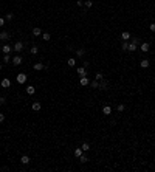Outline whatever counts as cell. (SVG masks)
Masks as SVG:
<instances>
[{
  "label": "cell",
  "mask_w": 155,
  "mask_h": 172,
  "mask_svg": "<svg viewBox=\"0 0 155 172\" xmlns=\"http://www.w3.org/2000/svg\"><path fill=\"white\" fill-rule=\"evenodd\" d=\"M0 84H2V87H3V88H8V87L11 85V81H9V79H8V78H3V79H2V82H0Z\"/></svg>",
  "instance_id": "3"
},
{
  "label": "cell",
  "mask_w": 155,
  "mask_h": 172,
  "mask_svg": "<svg viewBox=\"0 0 155 172\" xmlns=\"http://www.w3.org/2000/svg\"><path fill=\"white\" fill-rule=\"evenodd\" d=\"M140 50H141V51H143V53H147V51H149V50H151V45H149V44H147V42H144V44H141V47H140Z\"/></svg>",
  "instance_id": "2"
},
{
  "label": "cell",
  "mask_w": 155,
  "mask_h": 172,
  "mask_svg": "<svg viewBox=\"0 0 155 172\" xmlns=\"http://www.w3.org/2000/svg\"><path fill=\"white\" fill-rule=\"evenodd\" d=\"M26 93H28V95H34V93H36V88L31 87V85H28V87H26Z\"/></svg>",
  "instance_id": "19"
},
{
  "label": "cell",
  "mask_w": 155,
  "mask_h": 172,
  "mask_svg": "<svg viewBox=\"0 0 155 172\" xmlns=\"http://www.w3.org/2000/svg\"><path fill=\"white\" fill-rule=\"evenodd\" d=\"M99 88H101V90H107V88H109L107 81H104V79H102V81H99Z\"/></svg>",
  "instance_id": "12"
},
{
  "label": "cell",
  "mask_w": 155,
  "mask_h": 172,
  "mask_svg": "<svg viewBox=\"0 0 155 172\" xmlns=\"http://www.w3.org/2000/svg\"><path fill=\"white\" fill-rule=\"evenodd\" d=\"M44 68H47V65H44L42 62H37V64H34V70L41 71V70H44Z\"/></svg>",
  "instance_id": "8"
},
{
  "label": "cell",
  "mask_w": 155,
  "mask_h": 172,
  "mask_svg": "<svg viewBox=\"0 0 155 172\" xmlns=\"http://www.w3.org/2000/svg\"><path fill=\"white\" fill-rule=\"evenodd\" d=\"M12 17H14L12 12H8V14H6V20H12Z\"/></svg>",
  "instance_id": "31"
},
{
  "label": "cell",
  "mask_w": 155,
  "mask_h": 172,
  "mask_svg": "<svg viewBox=\"0 0 155 172\" xmlns=\"http://www.w3.org/2000/svg\"><path fill=\"white\" fill-rule=\"evenodd\" d=\"M30 157H28V155H22V158H20V163H22V164H30Z\"/></svg>",
  "instance_id": "7"
},
{
  "label": "cell",
  "mask_w": 155,
  "mask_h": 172,
  "mask_svg": "<svg viewBox=\"0 0 155 172\" xmlns=\"http://www.w3.org/2000/svg\"><path fill=\"white\" fill-rule=\"evenodd\" d=\"M41 34H42V30L39 28V26L33 28V36H41Z\"/></svg>",
  "instance_id": "14"
},
{
  "label": "cell",
  "mask_w": 155,
  "mask_h": 172,
  "mask_svg": "<svg viewBox=\"0 0 155 172\" xmlns=\"http://www.w3.org/2000/svg\"><path fill=\"white\" fill-rule=\"evenodd\" d=\"M149 30H151L152 33H155V23H151V25H149Z\"/></svg>",
  "instance_id": "34"
},
{
  "label": "cell",
  "mask_w": 155,
  "mask_h": 172,
  "mask_svg": "<svg viewBox=\"0 0 155 172\" xmlns=\"http://www.w3.org/2000/svg\"><path fill=\"white\" fill-rule=\"evenodd\" d=\"M79 84H81V85H90V81H89V78H87V76H81Z\"/></svg>",
  "instance_id": "5"
},
{
  "label": "cell",
  "mask_w": 155,
  "mask_h": 172,
  "mask_svg": "<svg viewBox=\"0 0 155 172\" xmlns=\"http://www.w3.org/2000/svg\"><path fill=\"white\" fill-rule=\"evenodd\" d=\"M14 50H16V51H22V50H23V44H22V42H16V44H14Z\"/></svg>",
  "instance_id": "9"
},
{
  "label": "cell",
  "mask_w": 155,
  "mask_h": 172,
  "mask_svg": "<svg viewBox=\"0 0 155 172\" xmlns=\"http://www.w3.org/2000/svg\"><path fill=\"white\" fill-rule=\"evenodd\" d=\"M5 25V19L3 17H0V26H3Z\"/></svg>",
  "instance_id": "37"
},
{
  "label": "cell",
  "mask_w": 155,
  "mask_h": 172,
  "mask_svg": "<svg viewBox=\"0 0 155 172\" xmlns=\"http://www.w3.org/2000/svg\"><path fill=\"white\" fill-rule=\"evenodd\" d=\"M6 39H9V34H8L6 31H3V33H0V40H6Z\"/></svg>",
  "instance_id": "16"
},
{
  "label": "cell",
  "mask_w": 155,
  "mask_h": 172,
  "mask_svg": "<svg viewBox=\"0 0 155 172\" xmlns=\"http://www.w3.org/2000/svg\"><path fill=\"white\" fill-rule=\"evenodd\" d=\"M87 160H89V158H87V155H84V153H82L81 157H79V163H81V164H84V163H87Z\"/></svg>",
  "instance_id": "22"
},
{
  "label": "cell",
  "mask_w": 155,
  "mask_h": 172,
  "mask_svg": "<svg viewBox=\"0 0 155 172\" xmlns=\"http://www.w3.org/2000/svg\"><path fill=\"white\" fill-rule=\"evenodd\" d=\"M95 79H96V81H102V73H96V75H95Z\"/></svg>",
  "instance_id": "29"
},
{
  "label": "cell",
  "mask_w": 155,
  "mask_h": 172,
  "mask_svg": "<svg viewBox=\"0 0 155 172\" xmlns=\"http://www.w3.org/2000/svg\"><path fill=\"white\" fill-rule=\"evenodd\" d=\"M102 113L106 116H109L112 113V107H110V105H104V107H102Z\"/></svg>",
  "instance_id": "6"
},
{
  "label": "cell",
  "mask_w": 155,
  "mask_h": 172,
  "mask_svg": "<svg viewBox=\"0 0 155 172\" xmlns=\"http://www.w3.org/2000/svg\"><path fill=\"white\" fill-rule=\"evenodd\" d=\"M90 87H92V88H99V81H92V82H90Z\"/></svg>",
  "instance_id": "20"
},
{
  "label": "cell",
  "mask_w": 155,
  "mask_h": 172,
  "mask_svg": "<svg viewBox=\"0 0 155 172\" xmlns=\"http://www.w3.org/2000/svg\"><path fill=\"white\" fill-rule=\"evenodd\" d=\"M9 60H11V57L8 56V54H5L3 56V62H9Z\"/></svg>",
  "instance_id": "33"
},
{
  "label": "cell",
  "mask_w": 155,
  "mask_h": 172,
  "mask_svg": "<svg viewBox=\"0 0 155 172\" xmlns=\"http://www.w3.org/2000/svg\"><path fill=\"white\" fill-rule=\"evenodd\" d=\"M121 39H122L124 42H127V40L130 39V33H129V31H124V33L121 34Z\"/></svg>",
  "instance_id": "13"
},
{
  "label": "cell",
  "mask_w": 155,
  "mask_h": 172,
  "mask_svg": "<svg viewBox=\"0 0 155 172\" xmlns=\"http://www.w3.org/2000/svg\"><path fill=\"white\" fill-rule=\"evenodd\" d=\"M124 108H126V105H124V104H119L118 107H116V110H118V112H124Z\"/></svg>",
  "instance_id": "30"
},
{
  "label": "cell",
  "mask_w": 155,
  "mask_h": 172,
  "mask_svg": "<svg viewBox=\"0 0 155 172\" xmlns=\"http://www.w3.org/2000/svg\"><path fill=\"white\" fill-rule=\"evenodd\" d=\"M76 54H78V57H82V56H84V54H85V50H76Z\"/></svg>",
  "instance_id": "26"
},
{
  "label": "cell",
  "mask_w": 155,
  "mask_h": 172,
  "mask_svg": "<svg viewBox=\"0 0 155 172\" xmlns=\"http://www.w3.org/2000/svg\"><path fill=\"white\" fill-rule=\"evenodd\" d=\"M82 152H84V150H82L81 147H78V149H74V157H76V158H79V157L82 155Z\"/></svg>",
  "instance_id": "17"
},
{
  "label": "cell",
  "mask_w": 155,
  "mask_h": 172,
  "mask_svg": "<svg viewBox=\"0 0 155 172\" xmlns=\"http://www.w3.org/2000/svg\"><path fill=\"white\" fill-rule=\"evenodd\" d=\"M78 75H79V76H87V70H85V67H78Z\"/></svg>",
  "instance_id": "11"
},
{
  "label": "cell",
  "mask_w": 155,
  "mask_h": 172,
  "mask_svg": "<svg viewBox=\"0 0 155 172\" xmlns=\"http://www.w3.org/2000/svg\"><path fill=\"white\" fill-rule=\"evenodd\" d=\"M2 67H3V65H2V64H0V70H2Z\"/></svg>",
  "instance_id": "38"
},
{
  "label": "cell",
  "mask_w": 155,
  "mask_h": 172,
  "mask_svg": "<svg viewBox=\"0 0 155 172\" xmlns=\"http://www.w3.org/2000/svg\"><path fill=\"white\" fill-rule=\"evenodd\" d=\"M122 50H124V51H127V48H129V44H127V42H124V44H122V47H121Z\"/></svg>",
  "instance_id": "32"
},
{
  "label": "cell",
  "mask_w": 155,
  "mask_h": 172,
  "mask_svg": "<svg viewBox=\"0 0 155 172\" xmlns=\"http://www.w3.org/2000/svg\"><path fill=\"white\" fill-rule=\"evenodd\" d=\"M81 149L84 150V152H87V150H90V144H89V143H82Z\"/></svg>",
  "instance_id": "23"
},
{
  "label": "cell",
  "mask_w": 155,
  "mask_h": 172,
  "mask_svg": "<svg viewBox=\"0 0 155 172\" xmlns=\"http://www.w3.org/2000/svg\"><path fill=\"white\" fill-rule=\"evenodd\" d=\"M140 67H141V68H147V67H149V60H147V59H143V60L140 62Z\"/></svg>",
  "instance_id": "15"
},
{
  "label": "cell",
  "mask_w": 155,
  "mask_h": 172,
  "mask_svg": "<svg viewBox=\"0 0 155 172\" xmlns=\"http://www.w3.org/2000/svg\"><path fill=\"white\" fill-rule=\"evenodd\" d=\"M137 50H138V44H135V42H130V44H129V48H127V51H137Z\"/></svg>",
  "instance_id": "4"
},
{
  "label": "cell",
  "mask_w": 155,
  "mask_h": 172,
  "mask_svg": "<svg viewBox=\"0 0 155 172\" xmlns=\"http://www.w3.org/2000/svg\"><path fill=\"white\" fill-rule=\"evenodd\" d=\"M42 39H44L45 42H48L51 39V36H50V33H42Z\"/></svg>",
  "instance_id": "24"
},
{
  "label": "cell",
  "mask_w": 155,
  "mask_h": 172,
  "mask_svg": "<svg viewBox=\"0 0 155 172\" xmlns=\"http://www.w3.org/2000/svg\"><path fill=\"white\" fill-rule=\"evenodd\" d=\"M2 51H3L5 54H8V53L11 51V47H9V45H3V47H2Z\"/></svg>",
  "instance_id": "21"
},
{
  "label": "cell",
  "mask_w": 155,
  "mask_h": 172,
  "mask_svg": "<svg viewBox=\"0 0 155 172\" xmlns=\"http://www.w3.org/2000/svg\"><path fill=\"white\" fill-rule=\"evenodd\" d=\"M5 102H6V99H5V98H2V96H0V104L3 105V104H5Z\"/></svg>",
  "instance_id": "36"
},
{
  "label": "cell",
  "mask_w": 155,
  "mask_h": 172,
  "mask_svg": "<svg viewBox=\"0 0 155 172\" xmlns=\"http://www.w3.org/2000/svg\"><path fill=\"white\" fill-rule=\"evenodd\" d=\"M3 121H5V115H3V113H0V123H3Z\"/></svg>",
  "instance_id": "35"
},
{
  "label": "cell",
  "mask_w": 155,
  "mask_h": 172,
  "mask_svg": "<svg viewBox=\"0 0 155 172\" xmlns=\"http://www.w3.org/2000/svg\"><path fill=\"white\" fill-rule=\"evenodd\" d=\"M22 57H20V56H14V57H12V64H14V65H20V64H22Z\"/></svg>",
  "instance_id": "10"
},
{
  "label": "cell",
  "mask_w": 155,
  "mask_h": 172,
  "mask_svg": "<svg viewBox=\"0 0 155 172\" xmlns=\"http://www.w3.org/2000/svg\"><path fill=\"white\" fill-rule=\"evenodd\" d=\"M33 110L34 112H39V110H41V102H34L33 104Z\"/></svg>",
  "instance_id": "25"
},
{
  "label": "cell",
  "mask_w": 155,
  "mask_h": 172,
  "mask_svg": "<svg viewBox=\"0 0 155 172\" xmlns=\"http://www.w3.org/2000/svg\"><path fill=\"white\" fill-rule=\"evenodd\" d=\"M67 64H68V67H74V65H76V59H74V57H70V59L67 60Z\"/></svg>",
  "instance_id": "18"
},
{
  "label": "cell",
  "mask_w": 155,
  "mask_h": 172,
  "mask_svg": "<svg viewBox=\"0 0 155 172\" xmlns=\"http://www.w3.org/2000/svg\"><path fill=\"white\" fill-rule=\"evenodd\" d=\"M26 81V75L25 73H20V75H17V82L19 84H25Z\"/></svg>",
  "instance_id": "1"
},
{
  "label": "cell",
  "mask_w": 155,
  "mask_h": 172,
  "mask_svg": "<svg viewBox=\"0 0 155 172\" xmlns=\"http://www.w3.org/2000/svg\"><path fill=\"white\" fill-rule=\"evenodd\" d=\"M84 5H85L87 8H92V6H93V2H92V0H85Z\"/></svg>",
  "instance_id": "28"
},
{
  "label": "cell",
  "mask_w": 155,
  "mask_h": 172,
  "mask_svg": "<svg viewBox=\"0 0 155 172\" xmlns=\"http://www.w3.org/2000/svg\"><path fill=\"white\" fill-rule=\"evenodd\" d=\"M30 53H31V54H37V53H39V48H37V47H31Z\"/></svg>",
  "instance_id": "27"
}]
</instances>
